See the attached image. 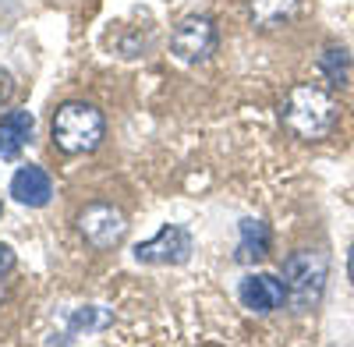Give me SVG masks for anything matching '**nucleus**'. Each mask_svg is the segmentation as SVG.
Instances as JSON below:
<instances>
[{
  "label": "nucleus",
  "instance_id": "obj_1",
  "mask_svg": "<svg viewBox=\"0 0 354 347\" xmlns=\"http://www.w3.org/2000/svg\"><path fill=\"white\" fill-rule=\"evenodd\" d=\"M340 121V103L330 89L312 82H301L283 96L280 103V124L301 142H322L330 138Z\"/></svg>",
  "mask_w": 354,
  "mask_h": 347
},
{
  "label": "nucleus",
  "instance_id": "obj_2",
  "mask_svg": "<svg viewBox=\"0 0 354 347\" xmlns=\"http://www.w3.org/2000/svg\"><path fill=\"white\" fill-rule=\"evenodd\" d=\"M103 131H106V121L93 103H64L53 113V124H50L53 146L71 156L93 153L103 142Z\"/></svg>",
  "mask_w": 354,
  "mask_h": 347
},
{
  "label": "nucleus",
  "instance_id": "obj_3",
  "mask_svg": "<svg viewBox=\"0 0 354 347\" xmlns=\"http://www.w3.org/2000/svg\"><path fill=\"white\" fill-rule=\"evenodd\" d=\"M326 276H330V259L322 252H294L283 263V287H287V301L294 312H312L326 291Z\"/></svg>",
  "mask_w": 354,
  "mask_h": 347
},
{
  "label": "nucleus",
  "instance_id": "obj_4",
  "mask_svg": "<svg viewBox=\"0 0 354 347\" xmlns=\"http://www.w3.org/2000/svg\"><path fill=\"white\" fill-rule=\"evenodd\" d=\"M170 50H174V57L181 64H202V61H209L213 50H216V25H213V18H205V15L185 18L181 25L174 28Z\"/></svg>",
  "mask_w": 354,
  "mask_h": 347
},
{
  "label": "nucleus",
  "instance_id": "obj_5",
  "mask_svg": "<svg viewBox=\"0 0 354 347\" xmlns=\"http://www.w3.org/2000/svg\"><path fill=\"white\" fill-rule=\"evenodd\" d=\"M78 227H82V234H85L88 245L106 252V248H113L117 241L128 234V216L117 206H110V202H93V206L82 209Z\"/></svg>",
  "mask_w": 354,
  "mask_h": 347
},
{
  "label": "nucleus",
  "instance_id": "obj_6",
  "mask_svg": "<svg viewBox=\"0 0 354 347\" xmlns=\"http://www.w3.org/2000/svg\"><path fill=\"white\" fill-rule=\"evenodd\" d=\"M188 255H192V234L177 223H167L153 241L135 245V259L149 266H181L188 263Z\"/></svg>",
  "mask_w": 354,
  "mask_h": 347
},
{
  "label": "nucleus",
  "instance_id": "obj_7",
  "mask_svg": "<svg viewBox=\"0 0 354 347\" xmlns=\"http://www.w3.org/2000/svg\"><path fill=\"white\" fill-rule=\"evenodd\" d=\"M238 298H241V305H245L248 312H255V315H270L273 308L283 305L287 287H283V280H277L273 273H252V276L241 280Z\"/></svg>",
  "mask_w": 354,
  "mask_h": 347
},
{
  "label": "nucleus",
  "instance_id": "obj_8",
  "mask_svg": "<svg viewBox=\"0 0 354 347\" xmlns=\"http://www.w3.org/2000/svg\"><path fill=\"white\" fill-rule=\"evenodd\" d=\"M11 195L21 202V206L39 209L53 198V181H50V174L43 167H21L11 178Z\"/></svg>",
  "mask_w": 354,
  "mask_h": 347
},
{
  "label": "nucleus",
  "instance_id": "obj_9",
  "mask_svg": "<svg viewBox=\"0 0 354 347\" xmlns=\"http://www.w3.org/2000/svg\"><path fill=\"white\" fill-rule=\"evenodd\" d=\"M32 128H36V118L28 110H11L4 121H0V160H15L25 142L32 138Z\"/></svg>",
  "mask_w": 354,
  "mask_h": 347
},
{
  "label": "nucleus",
  "instance_id": "obj_10",
  "mask_svg": "<svg viewBox=\"0 0 354 347\" xmlns=\"http://www.w3.org/2000/svg\"><path fill=\"white\" fill-rule=\"evenodd\" d=\"M270 255V227L262 220L241 223V245H238V263H259Z\"/></svg>",
  "mask_w": 354,
  "mask_h": 347
},
{
  "label": "nucleus",
  "instance_id": "obj_11",
  "mask_svg": "<svg viewBox=\"0 0 354 347\" xmlns=\"http://www.w3.org/2000/svg\"><path fill=\"white\" fill-rule=\"evenodd\" d=\"M294 8H298V0H252V21L255 28H280Z\"/></svg>",
  "mask_w": 354,
  "mask_h": 347
},
{
  "label": "nucleus",
  "instance_id": "obj_12",
  "mask_svg": "<svg viewBox=\"0 0 354 347\" xmlns=\"http://www.w3.org/2000/svg\"><path fill=\"white\" fill-rule=\"evenodd\" d=\"M319 71L330 78V85H344L351 78V53L344 46H330L319 57Z\"/></svg>",
  "mask_w": 354,
  "mask_h": 347
},
{
  "label": "nucleus",
  "instance_id": "obj_13",
  "mask_svg": "<svg viewBox=\"0 0 354 347\" xmlns=\"http://www.w3.org/2000/svg\"><path fill=\"white\" fill-rule=\"evenodd\" d=\"M11 266H15V252H11V245H0V276H4Z\"/></svg>",
  "mask_w": 354,
  "mask_h": 347
},
{
  "label": "nucleus",
  "instance_id": "obj_14",
  "mask_svg": "<svg viewBox=\"0 0 354 347\" xmlns=\"http://www.w3.org/2000/svg\"><path fill=\"white\" fill-rule=\"evenodd\" d=\"M11 93H15V82H11V75H8V71H0V103H4Z\"/></svg>",
  "mask_w": 354,
  "mask_h": 347
},
{
  "label": "nucleus",
  "instance_id": "obj_15",
  "mask_svg": "<svg viewBox=\"0 0 354 347\" xmlns=\"http://www.w3.org/2000/svg\"><path fill=\"white\" fill-rule=\"evenodd\" d=\"M347 273H351V280H354V248H351V255H347Z\"/></svg>",
  "mask_w": 354,
  "mask_h": 347
},
{
  "label": "nucleus",
  "instance_id": "obj_16",
  "mask_svg": "<svg viewBox=\"0 0 354 347\" xmlns=\"http://www.w3.org/2000/svg\"><path fill=\"white\" fill-rule=\"evenodd\" d=\"M0 213H4V206H0Z\"/></svg>",
  "mask_w": 354,
  "mask_h": 347
}]
</instances>
